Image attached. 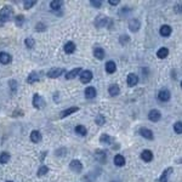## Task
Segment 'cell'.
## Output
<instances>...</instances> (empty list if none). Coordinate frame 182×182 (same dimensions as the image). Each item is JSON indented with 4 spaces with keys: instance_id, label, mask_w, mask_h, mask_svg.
<instances>
[{
    "instance_id": "6da1fadb",
    "label": "cell",
    "mask_w": 182,
    "mask_h": 182,
    "mask_svg": "<svg viewBox=\"0 0 182 182\" xmlns=\"http://www.w3.org/2000/svg\"><path fill=\"white\" fill-rule=\"evenodd\" d=\"M12 16V9L10 6H4L0 10V20L3 21H9Z\"/></svg>"
},
{
    "instance_id": "7a4b0ae2",
    "label": "cell",
    "mask_w": 182,
    "mask_h": 182,
    "mask_svg": "<svg viewBox=\"0 0 182 182\" xmlns=\"http://www.w3.org/2000/svg\"><path fill=\"white\" fill-rule=\"evenodd\" d=\"M69 168L72 171H74V172H80L83 170V164L80 160L78 159H74V160H72L69 163Z\"/></svg>"
},
{
    "instance_id": "3957f363",
    "label": "cell",
    "mask_w": 182,
    "mask_h": 182,
    "mask_svg": "<svg viewBox=\"0 0 182 182\" xmlns=\"http://www.w3.org/2000/svg\"><path fill=\"white\" fill-rule=\"evenodd\" d=\"M92 77H94V74H92V72L91 70H84V72H81V74H80V81L83 84H87V83H90L91 80H92Z\"/></svg>"
},
{
    "instance_id": "277c9868",
    "label": "cell",
    "mask_w": 182,
    "mask_h": 182,
    "mask_svg": "<svg viewBox=\"0 0 182 182\" xmlns=\"http://www.w3.org/2000/svg\"><path fill=\"white\" fill-rule=\"evenodd\" d=\"M33 106L35 107V108H43L44 106H45V101H44V98L39 95V94H35L34 96H33Z\"/></svg>"
},
{
    "instance_id": "5b68a950",
    "label": "cell",
    "mask_w": 182,
    "mask_h": 182,
    "mask_svg": "<svg viewBox=\"0 0 182 182\" xmlns=\"http://www.w3.org/2000/svg\"><path fill=\"white\" fill-rule=\"evenodd\" d=\"M63 73H64V69L63 68H52V69H50L47 72V77L55 79V78H58L60 75H62Z\"/></svg>"
},
{
    "instance_id": "8992f818",
    "label": "cell",
    "mask_w": 182,
    "mask_h": 182,
    "mask_svg": "<svg viewBox=\"0 0 182 182\" xmlns=\"http://www.w3.org/2000/svg\"><path fill=\"white\" fill-rule=\"evenodd\" d=\"M141 27V22L137 20V18H131V20L129 21V29L134 33H136Z\"/></svg>"
},
{
    "instance_id": "52a82bcc",
    "label": "cell",
    "mask_w": 182,
    "mask_h": 182,
    "mask_svg": "<svg viewBox=\"0 0 182 182\" xmlns=\"http://www.w3.org/2000/svg\"><path fill=\"white\" fill-rule=\"evenodd\" d=\"M158 98L161 102H168L170 100V92H169V90H166V89L160 90L159 94H158Z\"/></svg>"
},
{
    "instance_id": "ba28073f",
    "label": "cell",
    "mask_w": 182,
    "mask_h": 182,
    "mask_svg": "<svg viewBox=\"0 0 182 182\" xmlns=\"http://www.w3.org/2000/svg\"><path fill=\"white\" fill-rule=\"evenodd\" d=\"M140 135L142 137H144V138H147V140H153L154 138L152 130L147 129V127H141V129H140Z\"/></svg>"
},
{
    "instance_id": "9c48e42d",
    "label": "cell",
    "mask_w": 182,
    "mask_h": 182,
    "mask_svg": "<svg viewBox=\"0 0 182 182\" xmlns=\"http://www.w3.org/2000/svg\"><path fill=\"white\" fill-rule=\"evenodd\" d=\"M137 83H138V77L135 74V73H130V74L127 75L126 84L129 86H135V85H137Z\"/></svg>"
},
{
    "instance_id": "30bf717a",
    "label": "cell",
    "mask_w": 182,
    "mask_h": 182,
    "mask_svg": "<svg viewBox=\"0 0 182 182\" xmlns=\"http://www.w3.org/2000/svg\"><path fill=\"white\" fill-rule=\"evenodd\" d=\"M160 118H161V114H160V112L159 111H157V109H152V111L148 113V119L151 120V121H158V120H160Z\"/></svg>"
},
{
    "instance_id": "8fae6325",
    "label": "cell",
    "mask_w": 182,
    "mask_h": 182,
    "mask_svg": "<svg viewBox=\"0 0 182 182\" xmlns=\"http://www.w3.org/2000/svg\"><path fill=\"white\" fill-rule=\"evenodd\" d=\"M81 73V68L80 67H78V68H74V69H72V70H69L67 74H66V79H74L75 77H78L79 74Z\"/></svg>"
},
{
    "instance_id": "7c38bea8",
    "label": "cell",
    "mask_w": 182,
    "mask_h": 182,
    "mask_svg": "<svg viewBox=\"0 0 182 182\" xmlns=\"http://www.w3.org/2000/svg\"><path fill=\"white\" fill-rule=\"evenodd\" d=\"M108 22V18L106 16H97L96 20H95V26L97 28H101V27H104Z\"/></svg>"
},
{
    "instance_id": "4fadbf2b",
    "label": "cell",
    "mask_w": 182,
    "mask_h": 182,
    "mask_svg": "<svg viewBox=\"0 0 182 182\" xmlns=\"http://www.w3.org/2000/svg\"><path fill=\"white\" fill-rule=\"evenodd\" d=\"M172 172V168H168V169H165L163 171V174H161V176L159 177V180L157 181V182H168V180H169V176H170V174Z\"/></svg>"
},
{
    "instance_id": "5bb4252c",
    "label": "cell",
    "mask_w": 182,
    "mask_h": 182,
    "mask_svg": "<svg viewBox=\"0 0 182 182\" xmlns=\"http://www.w3.org/2000/svg\"><path fill=\"white\" fill-rule=\"evenodd\" d=\"M78 111H79L78 107H70V108H67V109H64V111H62V112L60 113V117H61V118H66V117H68V115H70V114H73V113L78 112Z\"/></svg>"
},
{
    "instance_id": "9a60e30c",
    "label": "cell",
    "mask_w": 182,
    "mask_h": 182,
    "mask_svg": "<svg viewBox=\"0 0 182 182\" xmlns=\"http://www.w3.org/2000/svg\"><path fill=\"white\" fill-rule=\"evenodd\" d=\"M39 80H40L39 73H36V72H32L30 74L28 75V78H27V83H28V84H34V83L39 81Z\"/></svg>"
},
{
    "instance_id": "2e32d148",
    "label": "cell",
    "mask_w": 182,
    "mask_h": 182,
    "mask_svg": "<svg viewBox=\"0 0 182 182\" xmlns=\"http://www.w3.org/2000/svg\"><path fill=\"white\" fill-rule=\"evenodd\" d=\"M171 32H172V29H171V27L168 26V24H163V26L160 27V29H159V33H160L161 36H169V35L171 34Z\"/></svg>"
},
{
    "instance_id": "e0dca14e",
    "label": "cell",
    "mask_w": 182,
    "mask_h": 182,
    "mask_svg": "<svg viewBox=\"0 0 182 182\" xmlns=\"http://www.w3.org/2000/svg\"><path fill=\"white\" fill-rule=\"evenodd\" d=\"M115 70H117V64H115V62H113V61H108V62L106 63V72L108 73V74H113Z\"/></svg>"
},
{
    "instance_id": "ac0fdd59",
    "label": "cell",
    "mask_w": 182,
    "mask_h": 182,
    "mask_svg": "<svg viewBox=\"0 0 182 182\" xmlns=\"http://www.w3.org/2000/svg\"><path fill=\"white\" fill-rule=\"evenodd\" d=\"M120 92V87L117 84H112L111 86L108 87V94L111 96H118Z\"/></svg>"
},
{
    "instance_id": "d6986e66",
    "label": "cell",
    "mask_w": 182,
    "mask_h": 182,
    "mask_svg": "<svg viewBox=\"0 0 182 182\" xmlns=\"http://www.w3.org/2000/svg\"><path fill=\"white\" fill-rule=\"evenodd\" d=\"M85 96H86V98H94V97H96V89L94 86H87L85 89Z\"/></svg>"
},
{
    "instance_id": "ffe728a7",
    "label": "cell",
    "mask_w": 182,
    "mask_h": 182,
    "mask_svg": "<svg viewBox=\"0 0 182 182\" xmlns=\"http://www.w3.org/2000/svg\"><path fill=\"white\" fill-rule=\"evenodd\" d=\"M168 55H169V49H168V47H160V49L157 51V56H158V58H160V60L166 58Z\"/></svg>"
},
{
    "instance_id": "44dd1931",
    "label": "cell",
    "mask_w": 182,
    "mask_h": 182,
    "mask_svg": "<svg viewBox=\"0 0 182 182\" xmlns=\"http://www.w3.org/2000/svg\"><path fill=\"white\" fill-rule=\"evenodd\" d=\"M141 158H142V160H144V161H151L152 159H153V153H152V151H149V149H144L142 153H141Z\"/></svg>"
},
{
    "instance_id": "7402d4cb",
    "label": "cell",
    "mask_w": 182,
    "mask_h": 182,
    "mask_svg": "<svg viewBox=\"0 0 182 182\" xmlns=\"http://www.w3.org/2000/svg\"><path fill=\"white\" fill-rule=\"evenodd\" d=\"M11 62V56L7 52H0V63L9 64Z\"/></svg>"
},
{
    "instance_id": "603a6c76",
    "label": "cell",
    "mask_w": 182,
    "mask_h": 182,
    "mask_svg": "<svg viewBox=\"0 0 182 182\" xmlns=\"http://www.w3.org/2000/svg\"><path fill=\"white\" fill-rule=\"evenodd\" d=\"M40 140H41V134L38 130H34L30 132V141L32 142L38 143V142H40Z\"/></svg>"
},
{
    "instance_id": "cb8c5ba5",
    "label": "cell",
    "mask_w": 182,
    "mask_h": 182,
    "mask_svg": "<svg viewBox=\"0 0 182 182\" xmlns=\"http://www.w3.org/2000/svg\"><path fill=\"white\" fill-rule=\"evenodd\" d=\"M63 50H64L66 53H73V52L75 51V44L73 43V41H68V43H66Z\"/></svg>"
},
{
    "instance_id": "d4e9b609",
    "label": "cell",
    "mask_w": 182,
    "mask_h": 182,
    "mask_svg": "<svg viewBox=\"0 0 182 182\" xmlns=\"http://www.w3.org/2000/svg\"><path fill=\"white\" fill-rule=\"evenodd\" d=\"M95 157H96L97 161H100L101 164L106 163V159H107V154H106V152H104V151H96V154H95Z\"/></svg>"
},
{
    "instance_id": "484cf974",
    "label": "cell",
    "mask_w": 182,
    "mask_h": 182,
    "mask_svg": "<svg viewBox=\"0 0 182 182\" xmlns=\"http://www.w3.org/2000/svg\"><path fill=\"white\" fill-rule=\"evenodd\" d=\"M94 56L97 60H103L104 58V50L102 47H95V50H94Z\"/></svg>"
},
{
    "instance_id": "4316f807",
    "label": "cell",
    "mask_w": 182,
    "mask_h": 182,
    "mask_svg": "<svg viewBox=\"0 0 182 182\" xmlns=\"http://www.w3.org/2000/svg\"><path fill=\"white\" fill-rule=\"evenodd\" d=\"M114 164L117 166H124L125 165V158L121 154H117L114 157Z\"/></svg>"
},
{
    "instance_id": "83f0119b",
    "label": "cell",
    "mask_w": 182,
    "mask_h": 182,
    "mask_svg": "<svg viewBox=\"0 0 182 182\" xmlns=\"http://www.w3.org/2000/svg\"><path fill=\"white\" fill-rule=\"evenodd\" d=\"M50 7L53 11H58L62 7V1H58V0H53V1L50 3Z\"/></svg>"
},
{
    "instance_id": "f1b7e54d",
    "label": "cell",
    "mask_w": 182,
    "mask_h": 182,
    "mask_svg": "<svg viewBox=\"0 0 182 182\" xmlns=\"http://www.w3.org/2000/svg\"><path fill=\"white\" fill-rule=\"evenodd\" d=\"M75 132L78 135H80V136H85L86 132H87V130H86V127L84 125H77L75 126Z\"/></svg>"
},
{
    "instance_id": "f546056e",
    "label": "cell",
    "mask_w": 182,
    "mask_h": 182,
    "mask_svg": "<svg viewBox=\"0 0 182 182\" xmlns=\"http://www.w3.org/2000/svg\"><path fill=\"white\" fill-rule=\"evenodd\" d=\"M100 141H101V143H104V144H111L112 137L109 136V135H107V134H103V135L100 137Z\"/></svg>"
},
{
    "instance_id": "4dcf8cb0",
    "label": "cell",
    "mask_w": 182,
    "mask_h": 182,
    "mask_svg": "<svg viewBox=\"0 0 182 182\" xmlns=\"http://www.w3.org/2000/svg\"><path fill=\"white\" fill-rule=\"evenodd\" d=\"M10 160V154L7 152H3L0 154V164H6Z\"/></svg>"
},
{
    "instance_id": "1f68e13d",
    "label": "cell",
    "mask_w": 182,
    "mask_h": 182,
    "mask_svg": "<svg viewBox=\"0 0 182 182\" xmlns=\"http://www.w3.org/2000/svg\"><path fill=\"white\" fill-rule=\"evenodd\" d=\"M95 123H96L97 125L102 126V125H104V123H106V118H104L102 114H98V115L95 118Z\"/></svg>"
},
{
    "instance_id": "d6a6232c",
    "label": "cell",
    "mask_w": 182,
    "mask_h": 182,
    "mask_svg": "<svg viewBox=\"0 0 182 182\" xmlns=\"http://www.w3.org/2000/svg\"><path fill=\"white\" fill-rule=\"evenodd\" d=\"M49 172V168L46 166V165H41L40 168H39V170H38V176L40 177V176H44V175H46Z\"/></svg>"
},
{
    "instance_id": "836d02e7",
    "label": "cell",
    "mask_w": 182,
    "mask_h": 182,
    "mask_svg": "<svg viewBox=\"0 0 182 182\" xmlns=\"http://www.w3.org/2000/svg\"><path fill=\"white\" fill-rule=\"evenodd\" d=\"M174 131L176 134H182V123L181 121H177L174 124Z\"/></svg>"
},
{
    "instance_id": "e575fe53",
    "label": "cell",
    "mask_w": 182,
    "mask_h": 182,
    "mask_svg": "<svg viewBox=\"0 0 182 182\" xmlns=\"http://www.w3.org/2000/svg\"><path fill=\"white\" fill-rule=\"evenodd\" d=\"M24 44H26V46H27V47L32 49V47H34L35 41H34V39H33V38H27V39L24 40Z\"/></svg>"
},
{
    "instance_id": "d590c367",
    "label": "cell",
    "mask_w": 182,
    "mask_h": 182,
    "mask_svg": "<svg viewBox=\"0 0 182 182\" xmlns=\"http://www.w3.org/2000/svg\"><path fill=\"white\" fill-rule=\"evenodd\" d=\"M35 4H36V1H33V0H32V1H29V0H27V1H24V3H23V5H24V9H26V10H29V9H30V7H33Z\"/></svg>"
},
{
    "instance_id": "8d00e7d4",
    "label": "cell",
    "mask_w": 182,
    "mask_h": 182,
    "mask_svg": "<svg viewBox=\"0 0 182 182\" xmlns=\"http://www.w3.org/2000/svg\"><path fill=\"white\" fill-rule=\"evenodd\" d=\"M23 22H24V17H23L22 15H18V16L16 17V24H17V26H22Z\"/></svg>"
},
{
    "instance_id": "74e56055",
    "label": "cell",
    "mask_w": 182,
    "mask_h": 182,
    "mask_svg": "<svg viewBox=\"0 0 182 182\" xmlns=\"http://www.w3.org/2000/svg\"><path fill=\"white\" fill-rule=\"evenodd\" d=\"M174 11L176 13H182V3H178L174 6Z\"/></svg>"
},
{
    "instance_id": "f35d334b",
    "label": "cell",
    "mask_w": 182,
    "mask_h": 182,
    "mask_svg": "<svg viewBox=\"0 0 182 182\" xmlns=\"http://www.w3.org/2000/svg\"><path fill=\"white\" fill-rule=\"evenodd\" d=\"M129 40H130V38H129L127 35H123V36H120V39H119V41H120L123 45H125Z\"/></svg>"
},
{
    "instance_id": "ab89813d",
    "label": "cell",
    "mask_w": 182,
    "mask_h": 182,
    "mask_svg": "<svg viewBox=\"0 0 182 182\" xmlns=\"http://www.w3.org/2000/svg\"><path fill=\"white\" fill-rule=\"evenodd\" d=\"M45 28H46V26H45V24H43V23H38V24L35 26L36 32H43V30H45Z\"/></svg>"
},
{
    "instance_id": "60d3db41",
    "label": "cell",
    "mask_w": 182,
    "mask_h": 182,
    "mask_svg": "<svg viewBox=\"0 0 182 182\" xmlns=\"http://www.w3.org/2000/svg\"><path fill=\"white\" fill-rule=\"evenodd\" d=\"M10 87L12 89V94L16 92V89H17V83L15 80H10Z\"/></svg>"
},
{
    "instance_id": "b9f144b4",
    "label": "cell",
    "mask_w": 182,
    "mask_h": 182,
    "mask_svg": "<svg viewBox=\"0 0 182 182\" xmlns=\"http://www.w3.org/2000/svg\"><path fill=\"white\" fill-rule=\"evenodd\" d=\"M91 5L98 9V7H101V6H102V1H95V0H92V1H91Z\"/></svg>"
},
{
    "instance_id": "7bdbcfd3",
    "label": "cell",
    "mask_w": 182,
    "mask_h": 182,
    "mask_svg": "<svg viewBox=\"0 0 182 182\" xmlns=\"http://www.w3.org/2000/svg\"><path fill=\"white\" fill-rule=\"evenodd\" d=\"M108 3L111 4V5H118V4H119V1H114V0H109Z\"/></svg>"
},
{
    "instance_id": "ee69618b",
    "label": "cell",
    "mask_w": 182,
    "mask_h": 182,
    "mask_svg": "<svg viewBox=\"0 0 182 182\" xmlns=\"http://www.w3.org/2000/svg\"><path fill=\"white\" fill-rule=\"evenodd\" d=\"M181 87H182V81H181Z\"/></svg>"
},
{
    "instance_id": "f6af8a7d",
    "label": "cell",
    "mask_w": 182,
    "mask_h": 182,
    "mask_svg": "<svg viewBox=\"0 0 182 182\" xmlns=\"http://www.w3.org/2000/svg\"><path fill=\"white\" fill-rule=\"evenodd\" d=\"M112 182H117V181H112Z\"/></svg>"
},
{
    "instance_id": "bcb514c9",
    "label": "cell",
    "mask_w": 182,
    "mask_h": 182,
    "mask_svg": "<svg viewBox=\"0 0 182 182\" xmlns=\"http://www.w3.org/2000/svg\"><path fill=\"white\" fill-rule=\"evenodd\" d=\"M7 182H12V181H7Z\"/></svg>"
}]
</instances>
